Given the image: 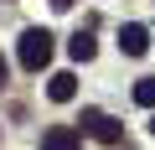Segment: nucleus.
<instances>
[{
	"label": "nucleus",
	"instance_id": "20e7f679",
	"mask_svg": "<svg viewBox=\"0 0 155 150\" xmlns=\"http://www.w3.org/2000/svg\"><path fill=\"white\" fill-rule=\"evenodd\" d=\"M41 150H78V129L72 124H52L41 135Z\"/></svg>",
	"mask_w": 155,
	"mask_h": 150
},
{
	"label": "nucleus",
	"instance_id": "39448f33",
	"mask_svg": "<svg viewBox=\"0 0 155 150\" xmlns=\"http://www.w3.org/2000/svg\"><path fill=\"white\" fill-rule=\"evenodd\" d=\"M47 93H52V104H67L78 93V78H72V72H52V78H47Z\"/></svg>",
	"mask_w": 155,
	"mask_h": 150
},
{
	"label": "nucleus",
	"instance_id": "0eeeda50",
	"mask_svg": "<svg viewBox=\"0 0 155 150\" xmlns=\"http://www.w3.org/2000/svg\"><path fill=\"white\" fill-rule=\"evenodd\" d=\"M134 104L140 109H155V78H140L134 83Z\"/></svg>",
	"mask_w": 155,
	"mask_h": 150
},
{
	"label": "nucleus",
	"instance_id": "f03ea898",
	"mask_svg": "<svg viewBox=\"0 0 155 150\" xmlns=\"http://www.w3.org/2000/svg\"><path fill=\"white\" fill-rule=\"evenodd\" d=\"M83 129H88L93 140H104V145H119V140H124L119 119H109L104 109H83Z\"/></svg>",
	"mask_w": 155,
	"mask_h": 150
},
{
	"label": "nucleus",
	"instance_id": "7ed1b4c3",
	"mask_svg": "<svg viewBox=\"0 0 155 150\" xmlns=\"http://www.w3.org/2000/svg\"><path fill=\"white\" fill-rule=\"evenodd\" d=\"M119 47H124V57H145V52H150V31L129 21V26L119 31Z\"/></svg>",
	"mask_w": 155,
	"mask_h": 150
},
{
	"label": "nucleus",
	"instance_id": "423d86ee",
	"mask_svg": "<svg viewBox=\"0 0 155 150\" xmlns=\"http://www.w3.org/2000/svg\"><path fill=\"white\" fill-rule=\"evenodd\" d=\"M67 52H72V62H88V57H93V52H98V42H93V36H88V31H78V36H72V42H67Z\"/></svg>",
	"mask_w": 155,
	"mask_h": 150
},
{
	"label": "nucleus",
	"instance_id": "9d476101",
	"mask_svg": "<svg viewBox=\"0 0 155 150\" xmlns=\"http://www.w3.org/2000/svg\"><path fill=\"white\" fill-rule=\"evenodd\" d=\"M150 129H155V119H150Z\"/></svg>",
	"mask_w": 155,
	"mask_h": 150
},
{
	"label": "nucleus",
	"instance_id": "6e6552de",
	"mask_svg": "<svg viewBox=\"0 0 155 150\" xmlns=\"http://www.w3.org/2000/svg\"><path fill=\"white\" fill-rule=\"evenodd\" d=\"M5 72H11V67H5V57H0V88H5Z\"/></svg>",
	"mask_w": 155,
	"mask_h": 150
},
{
	"label": "nucleus",
	"instance_id": "f257e3e1",
	"mask_svg": "<svg viewBox=\"0 0 155 150\" xmlns=\"http://www.w3.org/2000/svg\"><path fill=\"white\" fill-rule=\"evenodd\" d=\"M52 52H57V47H52V31H47V26H31V31L21 36V67L41 72V67L52 62Z\"/></svg>",
	"mask_w": 155,
	"mask_h": 150
},
{
	"label": "nucleus",
	"instance_id": "1a4fd4ad",
	"mask_svg": "<svg viewBox=\"0 0 155 150\" xmlns=\"http://www.w3.org/2000/svg\"><path fill=\"white\" fill-rule=\"evenodd\" d=\"M52 5H57V11H67V5H72V0H52Z\"/></svg>",
	"mask_w": 155,
	"mask_h": 150
}]
</instances>
